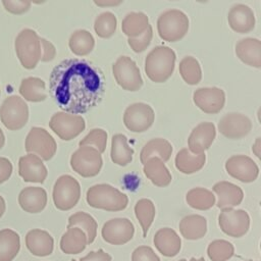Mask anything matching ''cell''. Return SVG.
<instances>
[{"instance_id": "obj_15", "label": "cell", "mask_w": 261, "mask_h": 261, "mask_svg": "<svg viewBox=\"0 0 261 261\" xmlns=\"http://www.w3.org/2000/svg\"><path fill=\"white\" fill-rule=\"evenodd\" d=\"M225 169L230 176L242 182H252L259 174L257 164L245 155H234L228 158L225 162Z\"/></svg>"}, {"instance_id": "obj_2", "label": "cell", "mask_w": 261, "mask_h": 261, "mask_svg": "<svg viewBox=\"0 0 261 261\" xmlns=\"http://www.w3.org/2000/svg\"><path fill=\"white\" fill-rule=\"evenodd\" d=\"M175 64V53L166 46H157L147 55L145 71L155 83H164L172 74Z\"/></svg>"}, {"instance_id": "obj_5", "label": "cell", "mask_w": 261, "mask_h": 261, "mask_svg": "<svg viewBox=\"0 0 261 261\" xmlns=\"http://www.w3.org/2000/svg\"><path fill=\"white\" fill-rule=\"evenodd\" d=\"M157 30L162 40L167 42L178 41L189 30V18L177 9L164 11L158 17Z\"/></svg>"}, {"instance_id": "obj_40", "label": "cell", "mask_w": 261, "mask_h": 261, "mask_svg": "<svg viewBox=\"0 0 261 261\" xmlns=\"http://www.w3.org/2000/svg\"><path fill=\"white\" fill-rule=\"evenodd\" d=\"M207 255L211 261H227L234 255V247L228 241L214 240L207 247Z\"/></svg>"}, {"instance_id": "obj_39", "label": "cell", "mask_w": 261, "mask_h": 261, "mask_svg": "<svg viewBox=\"0 0 261 261\" xmlns=\"http://www.w3.org/2000/svg\"><path fill=\"white\" fill-rule=\"evenodd\" d=\"M179 73L189 85H197L202 79L200 63L192 56H187L179 62Z\"/></svg>"}, {"instance_id": "obj_35", "label": "cell", "mask_w": 261, "mask_h": 261, "mask_svg": "<svg viewBox=\"0 0 261 261\" xmlns=\"http://www.w3.org/2000/svg\"><path fill=\"white\" fill-rule=\"evenodd\" d=\"M149 27V18L143 12H130L122 20V32L128 38H136L143 34Z\"/></svg>"}, {"instance_id": "obj_3", "label": "cell", "mask_w": 261, "mask_h": 261, "mask_svg": "<svg viewBox=\"0 0 261 261\" xmlns=\"http://www.w3.org/2000/svg\"><path fill=\"white\" fill-rule=\"evenodd\" d=\"M15 51L21 65L27 69H33L44 55V38L31 30H22L15 39Z\"/></svg>"}, {"instance_id": "obj_45", "label": "cell", "mask_w": 261, "mask_h": 261, "mask_svg": "<svg viewBox=\"0 0 261 261\" xmlns=\"http://www.w3.org/2000/svg\"><path fill=\"white\" fill-rule=\"evenodd\" d=\"M2 4L7 11L13 14H21L31 7V2L27 0H2Z\"/></svg>"}, {"instance_id": "obj_1", "label": "cell", "mask_w": 261, "mask_h": 261, "mask_svg": "<svg viewBox=\"0 0 261 261\" xmlns=\"http://www.w3.org/2000/svg\"><path fill=\"white\" fill-rule=\"evenodd\" d=\"M50 94L65 112L81 114L93 109L103 98L102 71L81 59H65L50 74Z\"/></svg>"}, {"instance_id": "obj_51", "label": "cell", "mask_w": 261, "mask_h": 261, "mask_svg": "<svg viewBox=\"0 0 261 261\" xmlns=\"http://www.w3.org/2000/svg\"><path fill=\"white\" fill-rule=\"evenodd\" d=\"M5 208H6V206H5V201H4L3 197L0 196V218H1V217L3 216V214H4Z\"/></svg>"}, {"instance_id": "obj_13", "label": "cell", "mask_w": 261, "mask_h": 261, "mask_svg": "<svg viewBox=\"0 0 261 261\" xmlns=\"http://www.w3.org/2000/svg\"><path fill=\"white\" fill-rule=\"evenodd\" d=\"M135 233V226L127 218H112L106 221L101 229L102 239L115 246H120L128 243Z\"/></svg>"}, {"instance_id": "obj_14", "label": "cell", "mask_w": 261, "mask_h": 261, "mask_svg": "<svg viewBox=\"0 0 261 261\" xmlns=\"http://www.w3.org/2000/svg\"><path fill=\"white\" fill-rule=\"evenodd\" d=\"M154 110L146 103H134L129 105L123 115L124 125L134 133L147 130L154 122Z\"/></svg>"}, {"instance_id": "obj_42", "label": "cell", "mask_w": 261, "mask_h": 261, "mask_svg": "<svg viewBox=\"0 0 261 261\" xmlns=\"http://www.w3.org/2000/svg\"><path fill=\"white\" fill-rule=\"evenodd\" d=\"M106 144H107V134L105 130H103L101 128L92 129L79 143L80 147H82V146L92 147V148L96 149L100 154L105 151Z\"/></svg>"}, {"instance_id": "obj_46", "label": "cell", "mask_w": 261, "mask_h": 261, "mask_svg": "<svg viewBox=\"0 0 261 261\" xmlns=\"http://www.w3.org/2000/svg\"><path fill=\"white\" fill-rule=\"evenodd\" d=\"M112 257L110 254L106 253L102 249L98 251H91L86 256L82 257L79 261H111ZM71 261H77L75 259H71Z\"/></svg>"}, {"instance_id": "obj_32", "label": "cell", "mask_w": 261, "mask_h": 261, "mask_svg": "<svg viewBox=\"0 0 261 261\" xmlns=\"http://www.w3.org/2000/svg\"><path fill=\"white\" fill-rule=\"evenodd\" d=\"M111 160L120 166H125L133 160L134 150L127 145V139L122 134H116L111 140Z\"/></svg>"}, {"instance_id": "obj_17", "label": "cell", "mask_w": 261, "mask_h": 261, "mask_svg": "<svg viewBox=\"0 0 261 261\" xmlns=\"http://www.w3.org/2000/svg\"><path fill=\"white\" fill-rule=\"evenodd\" d=\"M193 100L196 106L206 113L219 112L225 103L224 92L216 87L200 88L194 92Z\"/></svg>"}, {"instance_id": "obj_18", "label": "cell", "mask_w": 261, "mask_h": 261, "mask_svg": "<svg viewBox=\"0 0 261 261\" xmlns=\"http://www.w3.org/2000/svg\"><path fill=\"white\" fill-rule=\"evenodd\" d=\"M18 174L28 182H44L48 171L41 158L34 154L22 156L18 160Z\"/></svg>"}, {"instance_id": "obj_19", "label": "cell", "mask_w": 261, "mask_h": 261, "mask_svg": "<svg viewBox=\"0 0 261 261\" xmlns=\"http://www.w3.org/2000/svg\"><path fill=\"white\" fill-rule=\"evenodd\" d=\"M216 130L212 122H201L191 133L188 145L193 154H204L215 139Z\"/></svg>"}, {"instance_id": "obj_48", "label": "cell", "mask_w": 261, "mask_h": 261, "mask_svg": "<svg viewBox=\"0 0 261 261\" xmlns=\"http://www.w3.org/2000/svg\"><path fill=\"white\" fill-rule=\"evenodd\" d=\"M55 55H56V49L54 45L49 41H47L46 39H44V55L41 61L43 62L51 61L52 59H54Z\"/></svg>"}, {"instance_id": "obj_41", "label": "cell", "mask_w": 261, "mask_h": 261, "mask_svg": "<svg viewBox=\"0 0 261 261\" xmlns=\"http://www.w3.org/2000/svg\"><path fill=\"white\" fill-rule=\"evenodd\" d=\"M117 20L115 15L110 11L99 14L94 23V30L100 38H110L116 31Z\"/></svg>"}, {"instance_id": "obj_27", "label": "cell", "mask_w": 261, "mask_h": 261, "mask_svg": "<svg viewBox=\"0 0 261 261\" xmlns=\"http://www.w3.org/2000/svg\"><path fill=\"white\" fill-rule=\"evenodd\" d=\"M88 245L86 233L79 227H70L62 234L60 239V250L67 255H76L82 253Z\"/></svg>"}, {"instance_id": "obj_12", "label": "cell", "mask_w": 261, "mask_h": 261, "mask_svg": "<svg viewBox=\"0 0 261 261\" xmlns=\"http://www.w3.org/2000/svg\"><path fill=\"white\" fill-rule=\"evenodd\" d=\"M218 224L225 234L232 238H241L249 230L250 216L242 209H223L218 216Z\"/></svg>"}, {"instance_id": "obj_11", "label": "cell", "mask_w": 261, "mask_h": 261, "mask_svg": "<svg viewBox=\"0 0 261 261\" xmlns=\"http://www.w3.org/2000/svg\"><path fill=\"white\" fill-rule=\"evenodd\" d=\"M49 126L61 140L70 141L85 129L86 122L81 115L57 112L51 117Z\"/></svg>"}, {"instance_id": "obj_22", "label": "cell", "mask_w": 261, "mask_h": 261, "mask_svg": "<svg viewBox=\"0 0 261 261\" xmlns=\"http://www.w3.org/2000/svg\"><path fill=\"white\" fill-rule=\"evenodd\" d=\"M228 24L232 31L246 34L255 27V16L253 10L245 4L233 5L227 15Z\"/></svg>"}, {"instance_id": "obj_38", "label": "cell", "mask_w": 261, "mask_h": 261, "mask_svg": "<svg viewBox=\"0 0 261 261\" xmlns=\"http://www.w3.org/2000/svg\"><path fill=\"white\" fill-rule=\"evenodd\" d=\"M135 214L142 226L143 237L146 238L155 217V206L153 202L149 199L139 200L135 205Z\"/></svg>"}, {"instance_id": "obj_52", "label": "cell", "mask_w": 261, "mask_h": 261, "mask_svg": "<svg viewBox=\"0 0 261 261\" xmlns=\"http://www.w3.org/2000/svg\"><path fill=\"white\" fill-rule=\"evenodd\" d=\"M4 144H5V136H4L3 132H2V129L0 128V149H2Z\"/></svg>"}, {"instance_id": "obj_8", "label": "cell", "mask_w": 261, "mask_h": 261, "mask_svg": "<svg viewBox=\"0 0 261 261\" xmlns=\"http://www.w3.org/2000/svg\"><path fill=\"white\" fill-rule=\"evenodd\" d=\"M101 154L94 148L88 146L80 147L70 158L73 171L84 177H92L100 172L102 167Z\"/></svg>"}, {"instance_id": "obj_7", "label": "cell", "mask_w": 261, "mask_h": 261, "mask_svg": "<svg viewBox=\"0 0 261 261\" xmlns=\"http://www.w3.org/2000/svg\"><path fill=\"white\" fill-rule=\"evenodd\" d=\"M81 198V187L79 181L64 174L58 177L53 188V202L57 209L66 211L73 208Z\"/></svg>"}, {"instance_id": "obj_4", "label": "cell", "mask_w": 261, "mask_h": 261, "mask_svg": "<svg viewBox=\"0 0 261 261\" xmlns=\"http://www.w3.org/2000/svg\"><path fill=\"white\" fill-rule=\"evenodd\" d=\"M86 199L91 207L106 211H121L128 204L126 195L107 184L91 187L87 191Z\"/></svg>"}, {"instance_id": "obj_49", "label": "cell", "mask_w": 261, "mask_h": 261, "mask_svg": "<svg viewBox=\"0 0 261 261\" xmlns=\"http://www.w3.org/2000/svg\"><path fill=\"white\" fill-rule=\"evenodd\" d=\"M94 3L98 6H115L119 5L121 1H94Z\"/></svg>"}, {"instance_id": "obj_54", "label": "cell", "mask_w": 261, "mask_h": 261, "mask_svg": "<svg viewBox=\"0 0 261 261\" xmlns=\"http://www.w3.org/2000/svg\"><path fill=\"white\" fill-rule=\"evenodd\" d=\"M247 261H255V260H247Z\"/></svg>"}, {"instance_id": "obj_37", "label": "cell", "mask_w": 261, "mask_h": 261, "mask_svg": "<svg viewBox=\"0 0 261 261\" xmlns=\"http://www.w3.org/2000/svg\"><path fill=\"white\" fill-rule=\"evenodd\" d=\"M187 203L197 210H208L215 204V196L209 190L195 188L186 195Z\"/></svg>"}, {"instance_id": "obj_10", "label": "cell", "mask_w": 261, "mask_h": 261, "mask_svg": "<svg viewBox=\"0 0 261 261\" xmlns=\"http://www.w3.org/2000/svg\"><path fill=\"white\" fill-rule=\"evenodd\" d=\"M57 145L53 137L42 127H32L25 138V151L42 158L50 160L56 153Z\"/></svg>"}, {"instance_id": "obj_34", "label": "cell", "mask_w": 261, "mask_h": 261, "mask_svg": "<svg viewBox=\"0 0 261 261\" xmlns=\"http://www.w3.org/2000/svg\"><path fill=\"white\" fill-rule=\"evenodd\" d=\"M19 93L25 100L31 102H41L47 98L45 83L41 79L34 76L21 81Z\"/></svg>"}, {"instance_id": "obj_31", "label": "cell", "mask_w": 261, "mask_h": 261, "mask_svg": "<svg viewBox=\"0 0 261 261\" xmlns=\"http://www.w3.org/2000/svg\"><path fill=\"white\" fill-rule=\"evenodd\" d=\"M205 154H193L189 149H181L175 157V167L185 174L199 171L205 164Z\"/></svg>"}, {"instance_id": "obj_16", "label": "cell", "mask_w": 261, "mask_h": 261, "mask_svg": "<svg viewBox=\"0 0 261 261\" xmlns=\"http://www.w3.org/2000/svg\"><path fill=\"white\" fill-rule=\"evenodd\" d=\"M252 128L250 118L242 113L231 112L225 114L218 123L221 135L228 139H242L246 137Z\"/></svg>"}, {"instance_id": "obj_43", "label": "cell", "mask_w": 261, "mask_h": 261, "mask_svg": "<svg viewBox=\"0 0 261 261\" xmlns=\"http://www.w3.org/2000/svg\"><path fill=\"white\" fill-rule=\"evenodd\" d=\"M152 37H153V30H152V27L149 24L147 30L140 36L136 38H128L127 43L136 53H139V52H143L150 45Z\"/></svg>"}, {"instance_id": "obj_50", "label": "cell", "mask_w": 261, "mask_h": 261, "mask_svg": "<svg viewBox=\"0 0 261 261\" xmlns=\"http://www.w3.org/2000/svg\"><path fill=\"white\" fill-rule=\"evenodd\" d=\"M252 150H253L254 154L259 158L260 157V138H257L255 144L252 147Z\"/></svg>"}, {"instance_id": "obj_20", "label": "cell", "mask_w": 261, "mask_h": 261, "mask_svg": "<svg viewBox=\"0 0 261 261\" xmlns=\"http://www.w3.org/2000/svg\"><path fill=\"white\" fill-rule=\"evenodd\" d=\"M153 242L157 251L167 258L176 256L181 248V240L179 236L170 227L158 229L154 236Z\"/></svg>"}, {"instance_id": "obj_29", "label": "cell", "mask_w": 261, "mask_h": 261, "mask_svg": "<svg viewBox=\"0 0 261 261\" xmlns=\"http://www.w3.org/2000/svg\"><path fill=\"white\" fill-rule=\"evenodd\" d=\"M144 173L157 187H166L171 181V174L163 161L157 157L150 158L144 164Z\"/></svg>"}, {"instance_id": "obj_6", "label": "cell", "mask_w": 261, "mask_h": 261, "mask_svg": "<svg viewBox=\"0 0 261 261\" xmlns=\"http://www.w3.org/2000/svg\"><path fill=\"white\" fill-rule=\"evenodd\" d=\"M0 119L10 130H17L25 125L29 119V107L18 96L7 97L0 107Z\"/></svg>"}, {"instance_id": "obj_53", "label": "cell", "mask_w": 261, "mask_h": 261, "mask_svg": "<svg viewBox=\"0 0 261 261\" xmlns=\"http://www.w3.org/2000/svg\"><path fill=\"white\" fill-rule=\"evenodd\" d=\"M177 261H206L203 257H201V258H198V259H196V258H191L190 260H187V259H179V260H177Z\"/></svg>"}, {"instance_id": "obj_25", "label": "cell", "mask_w": 261, "mask_h": 261, "mask_svg": "<svg viewBox=\"0 0 261 261\" xmlns=\"http://www.w3.org/2000/svg\"><path fill=\"white\" fill-rule=\"evenodd\" d=\"M236 54L244 63L259 68L261 66V43L258 39L246 38L236 45Z\"/></svg>"}, {"instance_id": "obj_44", "label": "cell", "mask_w": 261, "mask_h": 261, "mask_svg": "<svg viewBox=\"0 0 261 261\" xmlns=\"http://www.w3.org/2000/svg\"><path fill=\"white\" fill-rule=\"evenodd\" d=\"M132 261H160V258L151 247L143 245L133 251Z\"/></svg>"}, {"instance_id": "obj_24", "label": "cell", "mask_w": 261, "mask_h": 261, "mask_svg": "<svg viewBox=\"0 0 261 261\" xmlns=\"http://www.w3.org/2000/svg\"><path fill=\"white\" fill-rule=\"evenodd\" d=\"M18 204L29 213L41 212L47 204V193L43 188L28 187L18 195Z\"/></svg>"}, {"instance_id": "obj_47", "label": "cell", "mask_w": 261, "mask_h": 261, "mask_svg": "<svg viewBox=\"0 0 261 261\" xmlns=\"http://www.w3.org/2000/svg\"><path fill=\"white\" fill-rule=\"evenodd\" d=\"M12 173L11 162L4 157H0V184L6 181Z\"/></svg>"}, {"instance_id": "obj_21", "label": "cell", "mask_w": 261, "mask_h": 261, "mask_svg": "<svg viewBox=\"0 0 261 261\" xmlns=\"http://www.w3.org/2000/svg\"><path fill=\"white\" fill-rule=\"evenodd\" d=\"M25 246L28 250L37 257H46L52 254L54 240L52 236L43 229H31L25 234Z\"/></svg>"}, {"instance_id": "obj_36", "label": "cell", "mask_w": 261, "mask_h": 261, "mask_svg": "<svg viewBox=\"0 0 261 261\" xmlns=\"http://www.w3.org/2000/svg\"><path fill=\"white\" fill-rule=\"evenodd\" d=\"M68 44L73 54L85 56L93 50L95 40L90 32L86 30H77L70 36Z\"/></svg>"}, {"instance_id": "obj_23", "label": "cell", "mask_w": 261, "mask_h": 261, "mask_svg": "<svg viewBox=\"0 0 261 261\" xmlns=\"http://www.w3.org/2000/svg\"><path fill=\"white\" fill-rule=\"evenodd\" d=\"M212 189L218 198L216 205L221 210L238 206L243 201L244 193L237 185L228 181H219Z\"/></svg>"}, {"instance_id": "obj_9", "label": "cell", "mask_w": 261, "mask_h": 261, "mask_svg": "<svg viewBox=\"0 0 261 261\" xmlns=\"http://www.w3.org/2000/svg\"><path fill=\"white\" fill-rule=\"evenodd\" d=\"M116 83L126 91H138L143 85V79L136 62L128 56H120L112 66Z\"/></svg>"}, {"instance_id": "obj_28", "label": "cell", "mask_w": 261, "mask_h": 261, "mask_svg": "<svg viewBox=\"0 0 261 261\" xmlns=\"http://www.w3.org/2000/svg\"><path fill=\"white\" fill-rule=\"evenodd\" d=\"M172 153V146L171 144L161 138L153 139L149 141L147 144L144 145L141 151V162L145 164L150 158L157 157L163 162L169 160Z\"/></svg>"}, {"instance_id": "obj_30", "label": "cell", "mask_w": 261, "mask_h": 261, "mask_svg": "<svg viewBox=\"0 0 261 261\" xmlns=\"http://www.w3.org/2000/svg\"><path fill=\"white\" fill-rule=\"evenodd\" d=\"M20 250V238L10 228L0 230V261H12Z\"/></svg>"}, {"instance_id": "obj_33", "label": "cell", "mask_w": 261, "mask_h": 261, "mask_svg": "<svg viewBox=\"0 0 261 261\" xmlns=\"http://www.w3.org/2000/svg\"><path fill=\"white\" fill-rule=\"evenodd\" d=\"M70 227L81 228L87 236L88 245L92 244L97 237L98 224L94 219V217L86 212L79 211L70 215L68 218L67 228H70Z\"/></svg>"}, {"instance_id": "obj_26", "label": "cell", "mask_w": 261, "mask_h": 261, "mask_svg": "<svg viewBox=\"0 0 261 261\" xmlns=\"http://www.w3.org/2000/svg\"><path fill=\"white\" fill-rule=\"evenodd\" d=\"M180 234L189 241L202 239L207 232V220L204 216L191 214L185 216L179 221Z\"/></svg>"}]
</instances>
